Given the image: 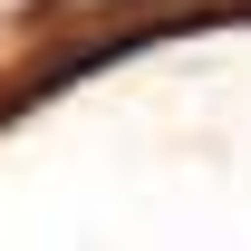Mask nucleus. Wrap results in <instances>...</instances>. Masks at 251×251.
<instances>
[{
  "mask_svg": "<svg viewBox=\"0 0 251 251\" xmlns=\"http://www.w3.org/2000/svg\"><path fill=\"white\" fill-rule=\"evenodd\" d=\"M97 10H203V0H58V20H97Z\"/></svg>",
  "mask_w": 251,
  "mask_h": 251,
  "instance_id": "nucleus-1",
  "label": "nucleus"
}]
</instances>
